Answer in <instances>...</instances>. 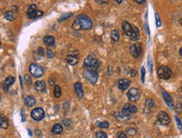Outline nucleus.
<instances>
[{"instance_id":"obj_10","label":"nucleus","mask_w":182,"mask_h":138,"mask_svg":"<svg viewBox=\"0 0 182 138\" xmlns=\"http://www.w3.org/2000/svg\"><path fill=\"white\" fill-rule=\"evenodd\" d=\"M123 111L128 115H131V114H135L137 111H138V109L137 107L134 105V104H132V103H126L123 108Z\"/></svg>"},{"instance_id":"obj_4","label":"nucleus","mask_w":182,"mask_h":138,"mask_svg":"<svg viewBox=\"0 0 182 138\" xmlns=\"http://www.w3.org/2000/svg\"><path fill=\"white\" fill-rule=\"evenodd\" d=\"M157 72H158V76L164 80L171 78L172 76L171 69L167 66H160L157 70Z\"/></svg>"},{"instance_id":"obj_24","label":"nucleus","mask_w":182,"mask_h":138,"mask_svg":"<svg viewBox=\"0 0 182 138\" xmlns=\"http://www.w3.org/2000/svg\"><path fill=\"white\" fill-rule=\"evenodd\" d=\"M15 17H16L15 13H14V12L11 11V10L6 11L5 13H4V18H5L6 20H9V21H13V20L15 19Z\"/></svg>"},{"instance_id":"obj_36","label":"nucleus","mask_w":182,"mask_h":138,"mask_svg":"<svg viewBox=\"0 0 182 138\" xmlns=\"http://www.w3.org/2000/svg\"><path fill=\"white\" fill-rule=\"evenodd\" d=\"M37 52H38V54L40 55V56H44V50L42 47H39L38 50H37Z\"/></svg>"},{"instance_id":"obj_50","label":"nucleus","mask_w":182,"mask_h":138,"mask_svg":"<svg viewBox=\"0 0 182 138\" xmlns=\"http://www.w3.org/2000/svg\"><path fill=\"white\" fill-rule=\"evenodd\" d=\"M181 104H182V96H181Z\"/></svg>"},{"instance_id":"obj_51","label":"nucleus","mask_w":182,"mask_h":138,"mask_svg":"<svg viewBox=\"0 0 182 138\" xmlns=\"http://www.w3.org/2000/svg\"><path fill=\"white\" fill-rule=\"evenodd\" d=\"M181 22H182V19H181Z\"/></svg>"},{"instance_id":"obj_33","label":"nucleus","mask_w":182,"mask_h":138,"mask_svg":"<svg viewBox=\"0 0 182 138\" xmlns=\"http://www.w3.org/2000/svg\"><path fill=\"white\" fill-rule=\"evenodd\" d=\"M175 110H176V112L178 114H181L182 113V104L181 103H177L176 107H175Z\"/></svg>"},{"instance_id":"obj_28","label":"nucleus","mask_w":182,"mask_h":138,"mask_svg":"<svg viewBox=\"0 0 182 138\" xmlns=\"http://www.w3.org/2000/svg\"><path fill=\"white\" fill-rule=\"evenodd\" d=\"M71 16H73V14H72V13H65V14H63V15L58 20V21H59V22H61V21H63V20H65L71 18Z\"/></svg>"},{"instance_id":"obj_22","label":"nucleus","mask_w":182,"mask_h":138,"mask_svg":"<svg viewBox=\"0 0 182 138\" xmlns=\"http://www.w3.org/2000/svg\"><path fill=\"white\" fill-rule=\"evenodd\" d=\"M51 131H52V133L55 134V135H60L63 131V127H62V126L61 124H55L52 127Z\"/></svg>"},{"instance_id":"obj_31","label":"nucleus","mask_w":182,"mask_h":138,"mask_svg":"<svg viewBox=\"0 0 182 138\" xmlns=\"http://www.w3.org/2000/svg\"><path fill=\"white\" fill-rule=\"evenodd\" d=\"M24 82H25V83H27V84H31V78H30V76L29 75V74H25L24 75Z\"/></svg>"},{"instance_id":"obj_41","label":"nucleus","mask_w":182,"mask_h":138,"mask_svg":"<svg viewBox=\"0 0 182 138\" xmlns=\"http://www.w3.org/2000/svg\"><path fill=\"white\" fill-rule=\"evenodd\" d=\"M136 75H137V71L136 70H133H133L130 71V76L131 77H135Z\"/></svg>"},{"instance_id":"obj_27","label":"nucleus","mask_w":182,"mask_h":138,"mask_svg":"<svg viewBox=\"0 0 182 138\" xmlns=\"http://www.w3.org/2000/svg\"><path fill=\"white\" fill-rule=\"evenodd\" d=\"M54 96L55 98H60L61 96V89L58 85L55 86V89H54Z\"/></svg>"},{"instance_id":"obj_32","label":"nucleus","mask_w":182,"mask_h":138,"mask_svg":"<svg viewBox=\"0 0 182 138\" xmlns=\"http://www.w3.org/2000/svg\"><path fill=\"white\" fill-rule=\"evenodd\" d=\"M62 123H63V125H65V126L66 127H70L71 125V121L70 119H65L62 120Z\"/></svg>"},{"instance_id":"obj_18","label":"nucleus","mask_w":182,"mask_h":138,"mask_svg":"<svg viewBox=\"0 0 182 138\" xmlns=\"http://www.w3.org/2000/svg\"><path fill=\"white\" fill-rule=\"evenodd\" d=\"M34 89L38 92H44L46 89V83L44 81H36L34 83Z\"/></svg>"},{"instance_id":"obj_30","label":"nucleus","mask_w":182,"mask_h":138,"mask_svg":"<svg viewBox=\"0 0 182 138\" xmlns=\"http://www.w3.org/2000/svg\"><path fill=\"white\" fill-rule=\"evenodd\" d=\"M96 138H107V135L103 131H98L96 133Z\"/></svg>"},{"instance_id":"obj_48","label":"nucleus","mask_w":182,"mask_h":138,"mask_svg":"<svg viewBox=\"0 0 182 138\" xmlns=\"http://www.w3.org/2000/svg\"><path fill=\"white\" fill-rule=\"evenodd\" d=\"M179 53H180V55L182 57V47L180 49V51H179Z\"/></svg>"},{"instance_id":"obj_11","label":"nucleus","mask_w":182,"mask_h":138,"mask_svg":"<svg viewBox=\"0 0 182 138\" xmlns=\"http://www.w3.org/2000/svg\"><path fill=\"white\" fill-rule=\"evenodd\" d=\"M14 81H15V78L13 76H9V77H7L5 78V80L3 82V92L7 93L9 91V87H10L12 84H13Z\"/></svg>"},{"instance_id":"obj_20","label":"nucleus","mask_w":182,"mask_h":138,"mask_svg":"<svg viewBox=\"0 0 182 138\" xmlns=\"http://www.w3.org/2000/svg\"><path fill=\"white\" fill-rule=\"evenodd\" d=\"M35 103H36V99L33 96H27L24 99V104L27 107H33L35 104Z\"/></svg>"},{"instance_id":"obj_46","label":"nucleus","mask_w":182,"mask_h":138,"mask_svg":"<svg viewBox=\"0 0 182 138\" xmlns=\"http://www.w3.org/2000/svg\"><path fill=\"white\" fill-rule=\"evenodd\" d=\"M137 3H139V4H142V3H145V1H135Z\"/></svg>"},{"instance_id":"obj_2","label":"nucleus","mask_w":182,"mask_h":138,"mask_svg":"<svg viewBox=\"0 0 182 138\" xmlns=\"http://www.w3.org/2000/svg\"><path fill=\"white\" fill-rule=\"evenodd\" d=\"M76 19L78 20L81 30H90L92 27V22L91 19L85 14H80Z\"/></svg>"},{"instance_id":"obj_38","label":"nucleus","mask_w":182,"mask_h":138,"mask_svg":"<svg viewBox=\"0 0 182 138\" xmlns=\"http://www.w3.org/2000/svg\"><path fill=\"white\" fill-rule=\"evenodd\" d=\"M146 104L149 105L151 108H153V107L154 106V101H153L152 99H148V100L146 101Z\"/></svg>"},{"instance_id":"obj_29","label":"nucleus","mask_w":182,"mask_h":138,"mask_svg":"<svg viewBox=\"0 0 182 138\" xmlns=\"http://www.w3.org/2000/svg\"><path fill=\"white\" fill-rule=\"evenodd\" d=\"M96 126L100 127V128H108V127H109V123H108L107 121H102V122L96 121Z\"/></svg>"},{"instance_id":"obj_12","label":"nucleus","mask_w":182,"mask_h":138,"mask_svg":"<svg viewBox=\"0 0 182 138\" xmlns=\"http://www.w3.org/2000/svg\"><path fill=\"white\" fill-rule=\"evenodd\" d=\"M37 8H36V5L35 4H31L29 6L28 8V10H27V14H28V17L30 19H35L37 18Z\"/></svg>"},{"instance_id":"obj_6","label":"nucleus","mask_w":182,"mask_h":138,"mask_svg":"<svg viewBox=\"0 0 182 138\" xmlns=\"http://www.w3.org/2000/svg\"><path fill=\"white\" fill-rule=\"evenodd\" d=\"M127 96L129 100H130L131 102H136L139 100L140 96H141V93L139 91L138 89L135 88H132L129 90V92L127 93Z\"/></svg>"},{"instance_id":"obj_25","label":"nucleus","mask_w":182,"mask_h":138,"mask_svg":"<svg viewBox=\"0 0 182 138\" xmlns=\"http://www.w3.org/2000/svg\"><path fill=\"white\" fill-rule=\"evenodd\" d=\"M0 126L3 129H7L9 127V122L7 120V118L3 115H1L0 117Z\"/></svg>"},{"instance_id":"obj_1","label":"nucleus","mask_w":182,"mask_h":138,"mask_svg":"<svg viewBox=\"0 0 182 138\" xmlns=\"http://www.w3.org/2000/svg\"><path fill=\"white\" fill-rule=\"evenodd\" d=\"M99 62L93 55H89L87 56L85 60H84V67L85 68L88 69H94V70H98L99 68Z\"/></svg>"},{"instance_id":"obj_13","label":"nucleus","mask_w":182,"mask_h":138,"mask_svg":"<svg viewBox=\"0 0 182 138\" xmlns=\"http://www.w3.org/2000/svg\"><path fill=\"white\" fill-rule=\"evenodd\" d=\"M65 60H66V62L70 64V65H71V66H74V65H76L78 62H79V58L77 57V55H74V54H68L67 56H66V57H65Z\"/></svg>"},{"instance_id":"obj_3","label":"nucleus","mask_w":182,"mask_h":138,"mask_svg":"<svg viewBox=\"0 0 182 138\" xmlns=\"http://www.w3.org/2000/svg\"><path fill=\"white\" fill-rule=\"evenodd\" d=\"M83 74H84L85 78L88 82H90L92 84H95L98 80V73H97L96 70L85 68Z\"/></svg>"},{"instance_id":"obj_47","label":"nucleus","mask_w":182,"mask_h":138,"mask_svg":"<svg viewBox=\"0 0 182 138\" xmlns=\"http://www.w3.org/2000/svg\"><path fill=\"white\" fill-rule=\"evenodd\" d=\"M145 28H146V30H147V33L150 34V30H149V27H148V24H145Z\"/></svg>"},{"instance_id":"obj_17","label":"nucleus","mask_w":182,"mask_h":138,"mask_svg":"<svg viewBox=\"0 0 182 138\" xmlns=\"http://www.w3.org/2000/svg\"><path fill=\"white\" fill-rule=\"evenodd\" d=\"M114 116L119 121H126V120H129L130 119V115L124 113L123 111H122V112H115Z\"/></svg>"},{"instance_id":"obj_52","label":"nucleus","mask_w":182,"mask_h":138,"mask_svg":"<svg viewBox=\"0 0 182 138\" xmlns=\"http://www.w3.org/2000/svg\"><path fill=\"white\" fill-rule=\"evenodd\" d=\"M181 90H182V85H181Z\"/></svg>"},{"instance_id":"obj_40","label":"nucleus","mask_w":182,"mask_h":138,"mask_svg":"<svg viewBox=\"0 0 182 138\" xmlns=\"http://www.w3.org/2000/svg\"><path fill=\"white\" fill-rule=\"evenodd\" d=\"M118 138H128L127 137V136H126V134L124 133V132H118Z\"/></svg>"},{"instance_id":"obj_8","label":"nucleus","mask_w":182,"mask_h":138,"mask_svg":"<svg viewBox=\"0 0 182 138\" xmlns=\"http://www.w3.org/2000/svg\"><path fill=\"white\" fill-rule=\"evenodd\" d=\"M130 53L131 55L135 58H139L142 54V47L139 43H136L134 45L130 46Z\"/></svg>"},{"instance_id":"obj_34","label":"nucleus","mask_w":182,"mask_h":138,"mask_svg":"<svg viewBox=\"0 0 182 138\" xmlns=\"http://www.w3.org/2000/svg\"><path fill=\"white\" fill-rule=\"evenodd\" d=\"M144 77H145V69L144 67L141 68V80L144 83Z\"/></svg>"},{"instance_id":"obj_45","label":"nucleus","mask_w":182,"mask_h":138,"mask_svg":"<svg viewBox=\"0 0 182 138\" xmlns=\"http://www.w3.org/2000/svg\"><path fill=\"white\" fill-rule=\"evenodd\" d=\"M55 78H51V79H50V83H51V85H54V84H55Z\"/></svg>"},{"instance_id":"obj_16","label":"nucleus","mask_w":182,"mask_h":138,"mask_svg":"<svg viewBox=\"0 0 182 138\" xmlns=\"http://www.w3.org/2000/svg\"><path fill=\"white\" fill-rule=\"evenodd\" d=\"M123 31L126 34V35H128L129 38L132 36V34H133V25H131L129 22L123 21Z\"/></svg>"},{"instance_id":"obj_7","label":"nucleus","mask_w":182,"mask_h":138,"mask_svg":"<svg viewBox=\"0 0 182 138\" xmlns=\"http://www.w3.org/2000/svg\"><path fill=\"white\" fill-rule=\"evenodd\" d=\"M31 117L34 120L40 121L44 117V111L42 108H35L31 111Z\"/></svg>"},{"instance_id":"obj_15","label":"nucleus","mask_w":182,"mask_h":138,"mask_svg":"<svg viewBox=\"0 0 182 138\" xmlns=\"http://www.w3.org/2000/svg\"><path fill=\"white\" fill-rule=\"evenodd\" d=\"M130 85V80L127 78H122L119 79L118 82V87L120 90H125L127 89Z\"/></svg>"},{"instance_id":"obj_5","label":"nucleus","mask_w":182,"mask_h":138,"mask_svg":"<svg viewBox=\"0 0 182 138\" xmlns=\"http://www.w3.org/2000/svg\"><path fill=\"white\" fill-rule=\"evenodd\" d=\"M30 72L34 78H40L44 73L43 68L36 63H32L30 66Z\"/></svg>"},{"instance_id":"obj_9","label":"nucleus","mask_w":182,"mask_h":138,"mask_svg":"<svg viewBox=\"0 0 182 138\" xmlns=\"http://www.w3.org/2000/svg\"><path fill=\"white\" fill-rule=\"evenodd\" d=\"M158 120H159V122L160 123L161 125L166 126V125H168L171 122V118L165 112L161 111L158 115Z\"/></svg>"},{"instance_id":"obj_21","label":"nucleus","mask_w":182,"mask_h":138,"mask_svg":"<svg viewBox=\"0 0 182 138\" xmlns=\"http://www.w3.org/2000/svg\"><path fill=\"white\" fill-rule=\"evenodd\" d=\"M44 43L48 46H52L55 45V38L51 35H46L44 37Z\"/></svg>"},{"instance_id":"obj_42","label":"nucleus","mask_w":182,"mask_h":138,"mask_svg":"<svg viewBox=\"0 0 182 138\" xmlns=\"http://www.w3.org/2000/svg\"><path fill=\"white\" fill-rule=\"evenodd\" d=\"M21 116H22V121H25V114H24V109L21 110Z\"/></svg>"},{"instance_id":"obj_49","label":"nucleus","mask_w":182,"mask_h":138,"mask_svg":"<svg viewBox=\"0 0 182 138\" xmlns=\"http://www.w3.org/2000/svg\"><path fill=\"white\" fill-rule=\"evenodd\" d=\"M116 3H122V1H116Z\"/></svg>"},{"instance_id":"obj_14","label":"nucleus","mask_w":182,"mask_h":138,"mask_svg":"<svg viewBox=\"0 0 182 138\" xmlns=\"http://www.w3.org/2000/svg\"><path fill=\"white\" fill-rule=\"evenodd\" d=\"M74 91L78 98L83 97L84 92H83V89H82V84L80 82H77L74 84Z\"/></svg>"},{"instance_id":"obj_26","label":"nucleus","mask_w":182,"mask_h":138,"mask_svg":"<svg viewBox=\"0 0 182 138\" xmlns=\"http://www.w3.org/2000/svg\"><path fill=\"white\" fill-rule=\"evenodd\" d=\"M119 31L118 30H113L112 32H111V38L113 41H119Z\"/></svg>"},{"instance_id":"obj_37","label":"nucleus","mask_w":182,"mask_h":138,"mask_svg":"<svg viewBox=\"0 0 182 138\" xmlns=\"http://www.w3.org/2000/svg\"><path fill=\"white\" fill-rule=\"evenodd\" d=\"M155 18H156V24H157V27H160L161 25L160 23V17L158 15V14H155Z\"/></svg>"},{"instance_id":"obj_39","label":"nucleus","mask_w":182,"mask_h":138,"mask_svg":"<svg viewBox=\"0 0 182 138\" xmlns=\"http://www.w3.org/2000/svg\"><path fill=\"white\" fill-rule=\"evenodd\" d=\"M175 120H176V122H177V125H178V127H179V129H182V125L181 123V120L179 119V117L178 116H175Z\"/></svg>"},{"instance_id":"obj_19","label":"nucleus","mask_w":182,"mask_h":138,"mask_svg":"<svg viewBox=\"0 0 182 138\" xmlns=\"http://www.w3.org/2000/svg\"><path fill=\"white\" fill-rule=\"evenodd\" d=\"M163 97H164V99L165 103H167V105L171 109L174 108V102H173V99H172L171 96L168 93L163 92Z\"/></svg>"},{"instance_id":"obj_35","label":"nucleus","mask_w":182,"mask_h":138,"mask_svg":"<svg viewBox=\"0 0 182 138\" xmlns=\"http://www.w3.org/2000/svg\"><path fill=\"white\" fill-rule=\"evenodd\" d=\"M46 56L49 58H51L54 57V52L51 49H47L46 50Z\"/></svg>"},{"instance_id":"obj_44","label":"nucleus","mask_w":182,"mask_h":138,"mask_svg":"<svg viewBox=\"0 0 182 138\" xmlns=\"http://www.w3.org/2000/svg\"><path fill=\"white\" fill-rule=\"evenodd\" d=\"M96 3H100V4H107V3H108V2L107 1H96Z\"/></svg>"},{"instance_id":"obj_23","label":"nucleus","mask_w":182,"mask_h":138,"mask_svg":"<svg viewBox=\"0 0 182 138\" xmlns=\"http://www.w3.org/2000/svg\"><path fill=\"white\" fill-rule=\"evenodd\" d=\"M139 37H140V34H139V29L136 26H133V34L130 37V39L132 41H138L139 39Z\"/></svg>"},{"instance_id":"obj_43","label":"nucleus","mask_w":182,"mask_h":138,"mask_svg":"<svg viewBox=\"0 0 182 138\" xmlns=\"http://www.w3.org/2000/svg\"><path fill=\"white\" fill-rule=\"evenodd\" d=\"M148 66H149V69H150V72H152V63H151V59L149 57V61H148Z\"/></svg>"}]
</instances>
